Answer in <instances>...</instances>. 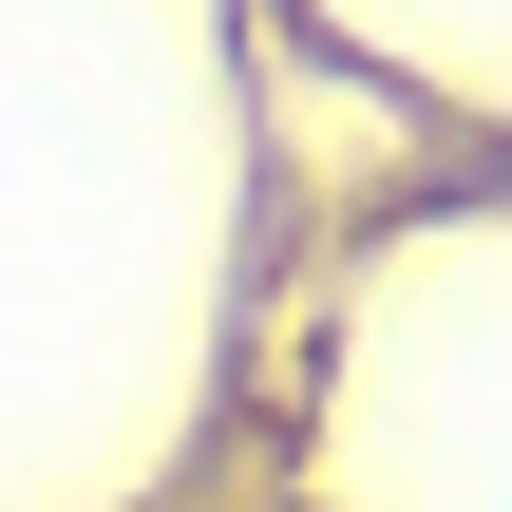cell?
Instances as JSON below:
<instances>
[]
</instances>
